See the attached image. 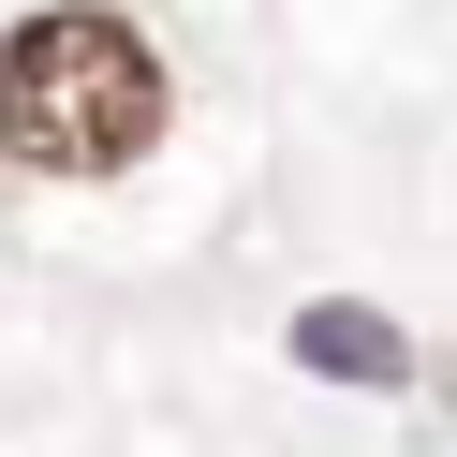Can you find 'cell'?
Masks as SVG:
<instances>
[{
	"label": "cell",
	"instance_id": "cell-3",
	"mask_svg": "<svg viewBox=\"0 0 457 457\" xmlns=\"http://www.w3.org/2000/svg\"><path fill=\"white\" fill-rule=\"evenodd\" d=\"M443 384H457V369H443Z\"/></svg>",
	"mask_w": 457,
	"mask_h": 457
},
{
	"label": "cell",
	"instance_id": "cell-1",
	"mask_svg": "<svg viewBox=\"0 0 457 457\" xmlns=\"http://www.w3.org/2000/svg\"><path fill=\"white\" fill-rule=\"evenodd\" d=\"M178 119V74L119 0H45L0 30V162L15 178H133Z\"/></svg>",
	"mask_w": 457,
	"mask_h": 457
},
{
	"label": "cell",
	"instance_id": "cell-2",
	"mask_svg": "<svg viewBox=\"0 0 457 457\" xmlns=\"http://www.w3.org/2000/svg\"><path fill=\"white\" fill-rule=\"evenodd\" d=\"M295 369H325V384H413V339L384 310H354V295H310L295 310Z\"/></svg>",
	"mask_w": 457,
	"mask_h": 457
}]
</instances>
